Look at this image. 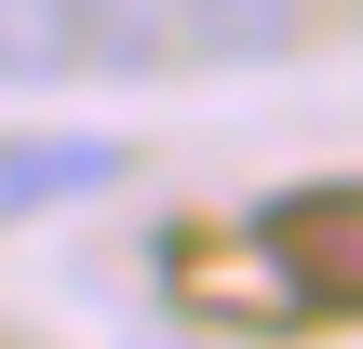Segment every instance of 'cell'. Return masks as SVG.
<instances>
[{
	"label": "cell",
	"instance_id": "obj_3",
	"mask_svg": "<svg viewBox=\"0 0 363 349\" xmlns=\"http://www.w3.org/2000/svg\"><path fill=\"white\" fill-rule=\"evenodd\" d=\"M175 67H269L296 40V0H162Z\"/></svg>",
	"mask_w": 363,
	"mask_h": 349
},
{
	"label": "cell",
	"instance_id": "obj_4",
	"mask_svg": "<svg viewBox=\"0 0 363 349\" xmlns=\"http://www.w3.org/2000/svg\"><path fill=\"white\" fill-rule=\"evenodd\" d=\"M67 67H81L67 0H0V94H40V81H67Z\"/></svg>",
	"mask_w": 363,
	"mask_h": 349
},
{
	"label": "cell",
	"instance_id": "obj_2",
	"mask_svg": "<svg viewBox=\"0 0 363 349\" xmlns=\"http://www.w3.org/2000/svg\"><path fill=\"white\" fill-rule=\"evenodd\" d=\"M121 175H135L121 135L27 121V135H0V229H13V215H67V202H94V188H121Z\"/></svg>",
	"mask_w": 363,
	"mask_h": 349
},
{
	"label": "cell",
	"instance_id": "obj_1",
	"mask_svg": "<svg viewBox=\"0 0 363 349\" xmlns=\"http://www.w3.org/2000/svg\"><path fill=\"white\" fill-rule=\"evenodd\" d=\"M256 269L296 309H363V188H283V202H256Z\"/></svg>",
	"mask_w": 363,
	"mask_h": 349
}]
</instances>
